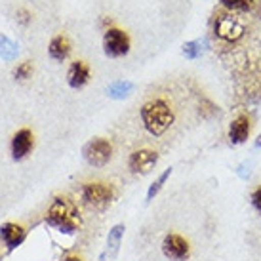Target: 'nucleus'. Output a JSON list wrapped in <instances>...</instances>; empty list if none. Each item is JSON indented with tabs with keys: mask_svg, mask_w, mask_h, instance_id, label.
Listing matches in <instances>:
<instances>
[{
	"mask_svg": "<svg viewBox=\"0 0 261 261\" xmlns=\"http://www.w3.org/2000/svg\"><path fill=\"white\" fill-rule=\"evenodd\" d=\"M214 33L225 42H237L244 35V23L229 12H221L214 19Z\"/></svg>",
	"mask_w": 261,
	"mask_h": 261,
	"instance_id": "7ed1b4c3",
	"label": "nucleus"
},
{
	"mask_svg": "<svg viewBox=\"0 0 261 261\" xmlns=\"http://www.w3.org/2000/svg\"><path fill=\"white\" fill-rule=\"evenodd\" d=\"M259 14H261V0H259Z\"/></svg>",
	"mask_w": 261,
	"mask_h": 261,
	"instance_id": "5701e85b",
	"label": "nucleus"
},
{
	"mask_svg": "<svg viewBox=\"0 0 261 261\" xmlns=\"http://www.w3.org/2000/svg\"><path fill=\"white\" fill-rule=\"evenodd\" d=\"M46 223L63 234H73L79 231L82 219L73 200H69L67 196H56L46 214Z\"/></svg>",
	"mask_w": 261,
	"mask_h": 261,
	"instance_id": "f03ea898",
	"label": "nucleus"
},
{
	"mask_svg": "<svg viewBox=\"0 0 261 261\" xmlns=\"http://www.w3.org/2000/svg\"><path fill=\"white\" fill-rule=\"evenodd\" d=\"M227 12H252L255 0H219Z\"/></svg>",
	"mask_w": 261,
	"mask_h": 261,
	"instance_id": "4468645a",
	"label": "nucleus"
},
{
	"mask_svg": "<svg viewBox=\"0 0 261 261\" xmlns=\"http://www.w3.org/2000/svg\"><path fill=\"white\" fill-rule=\"evenodd\" d=\"M250 130H252L250 118L246 115L237 116L231 122V126H229V139H231V143H234V145L246 143V139L250 138Z\"/></svg>",
	"mask_w": 261,
	"mask_h": 261,
	"instance_id": "f8f14e48",
	"label": "nucleus"
},
{
	"mask_svg": "<svg viewBox=\"0 0 261 261\" xmlns=\"http://www.w3.org/2000/svg\"><path fill=\"white\" fill-rule=\"evenodd\" d=\"M139 116H141L143 128L154 138L164 136L175 120L174 109H172V105L166 99H151V101H147L139 111Z\"/></svg>",
	"mask_w": 261,
	"mask_h": 261,
	"instance_id": "f257e3e1",
	"label": "nucleus"
},
{
	"mask_svg": "<svg viewBox=\"0 0 261 261\" xmlns=\"http://www.w3.org/2000/svg\"><path fill=\"white\" fill-rule=\"evenodd\" d=\"M132 88H134L132 82H115L109 86V94L113 97H126L132 92Z\"/></svg>",
	"mask_w": 261,
	"mask_h": 261,
	"instance_id": "f3484780",
	"label": "nucleus"
},
{
	"mask_svg": "<svg viewBox=\"0 0 261 261\" xmlns=\"http://www.w3.org/2000/svg\"><path fill=\"white\" fill-rule=\"evenodd\" d=\"M162 254L170 261H187L191 255V244L181 234L170 232L162 240Z\"/></svg>",
	"mask_w": 261,
	"mask_h": 261,
	"instance_id": "0eeeda50",
	"label": "nucleus"
},
{
	"mask_svg": "<svg viewBox=\"0 0 261 261\" xmlns=\"http://www.w3.org/2000/svg\"><path fill=\"white\" fill-rule=\"evenodd\" d=\"M65 261H82L80 257H76V255H71V257H67Z\"/></svg>",
	"mask_w": 261,
	"mask_h": 261,
	"instance_id": "412c9836",
	"label": "nucleus"
},
{
	"mask_svg": "<svg viewBox=\"0 0 261 261\" xmlns=\"http://www.w3.org/2000/svg\"><path fill=\"white\" fill-rule=\"evenodd\" d=\"M33 147H35V136H33V132L27 130V128H23V130L17 132L14 138H12V143H10L14 160H23L31 151H33Z\"/></svg>",
	"mask_w": 261,
	"mask_h": 261,
	"instance_id": "1a4fd4ad",
	"label": "nucleus"
},
{
	"mask_svg": "<svg viewBox=\"0 0 261 261\" xmlns=\"http://www.w3.org/2000/svg\"><path fill=\"white\" fill-rule=\"evenodd\" d=\"M33 71H35L33 63H31V61H23L21 65H17L14 69V76L17 80H27V79H31Z\"/></svg>",
	"mask_w": 261,
	"mask_h": 261,
	"instance_id": "a211bd4d",
	"label": "nucleus"
},
{
	"mask_svg": "<svg viewBox=\"0 0 261 261\" xmlns=\"http://www.w3.org/2000/svg\"><path fill=\"white\" fill-rule=\"evenodd\" d=\"M255 147H259V149H261V134H259V136H257V141H255Z\"/></svg>",
	"mask_w": 261,
	"mask_h": 261,
	"instance_id": "4be33fe9",
	"label": "nucleus"
},
{
	"mask_svg": "<svg viewBox=\"0 0 261 261\" xmlns=\"http://www.w3.org/2000/svg\"><path fill=\"white\" fill-rule=\"evenodd\" d=\"M124 234V225H115L113 229L109 231V239H107V244H109V248L113 250L111 254L115 255L116 250H118V244H120V239H122Z\"/></svg>",
	"mask_w": 261,
	"mask_h": 261,
	"instance_id": "dca6fc26",
	"label": "nucleus"
},
{
	"mask_svg": "<svg viewBox=\"0 0 261 261\" xmlns=\"http://www.w3.org/2000/svg\"><path fill=\"white\" fill-rule=\"evenodd\" d=\"M198 46H200L198 42H187L183 46V54H185L189 59L198 58V54H200V48H198Z\"/></svg>",
	"mask_w": 261,
	"mask_h": 261,
	"instance_id": "6ab92c4d",
	"label": "nucleus"
},
{
	"mask_svg": "<svg viewBox=\"0 0 261 261\" xmlns=\"http://www.w3.org/2000/svg\"><path fill=\"white\" fill-rule=\"evenodd\" d=\"M25 237H27V232L19 225L4 223L0 227V239L8 246V250H15L17 246H21L23 242H25Z\"/></svg>",
	"mask_w": 261,
	"mask_h": 261,
	"instance_id": "9b49d317",
	"label": "nucleus"
},
{
	"mask_svg": "<svg viewBox=\"0 0 261 261\" xmlns=\"http://www.w3.org/2000/svg\"><path fill=\"white\" fill-rule=\"evenodd\" d=\"M84 160H86L90 166L101 168L113 156V145H111L109 139L105 138H94L92 141H88L84 145Z\"/></svg>",
	"mask_w": 261,
	"mask_h": 261,
	"instance_id": "423d86ee",
	"label": "nucleus"
},
{
	"mask_svg": "<svg viewBox=\"0 0 261 261\" xmlns=\"http://www.w3.org/2000/svg\"><path fill=\"white\" fill-rule=\"evenodd\" d=\"M130 37L118 27H109L103 35V51L109 58H122L130 51Z\"/></svg>",
	"mask_w": 261,
	"mask_h": 261,
	"instance_id": "39448f33",
	"label": "nucleus"
},
{
	"mask_svg": "<svg viewBox=\"0 0 261 261\" xmlns=\"http://www.w3.org/2000/svg\"><path fill=\"white\" fill-rule=\"evenodd\" d=\"M48 54L54 61H65L71 54V40L65 37V35H58L50 40V46H48Z\"/></svg>",
	"mask_w": 261,
	"mask_h": 261,
	"instance_id": "ddd939ff",
	"label": "nucleus"
},
{
	"mask_svg": "<svg viewBox=\"0 0 261 261\" xmlns=\"http://www.w3.org/2000/svg\"><path fill=\"white\" fill-rule=\"evenodd\" d=\"M115 198V189L107 185V183H86L82 187V200L88 204V206H94V208H107Z\"/></svg>",
	"mask_w": 261,
	"mask_h": 261,
	"instance_id": "20e7f679",
	"label": "nucleus"
},
{
	"mask_svg": "<svg viewBox=\"0 0 261 261\" xmlns=\"http://www.w3.org/2000/svg\"><path fill=\"white\" fill-rule=\"evenodd\" d=\"M90 67L86 61H73L67 71V82L73 90H80L90 82Z\"/></svg>",
	"mask_w": 261,
	"mask_h": 261,
	"instance_id": "9d476101",
	"label": "nucleus"
},
{
	"mask_svg": "<svg viewBox=\"0 0 261 261\" xmlns=\"http://www.w3.org/2000/svg\"><path fill=\"white\" fill-rule=\"evenodd\" d=\"M250 200H252V206H254V210L257 214H261V185L259 187H255L252 191V195H250Z\"/></svg>",
	"mask_w": 261,
	"mask_h": 261,
	"instance_id": "aec40b11",
	"label": "nucleus"
},
{
	"mask_svg": "<svg viewBox=\"0 0 261 261\" xmlns=\"http://www.w3.org/2000/svg\"><path fill=\"white\" fill-rule=\"evenodd\" d=\"M172 175V168H168V170H164V174H160V177L156 179V181L152 183L151 187H149V191H147V200H152L154 196L160 193V189L164 187V183L168 181V177Z\"/></svg>",
	"mask_w": 261,
	"mask_h": 261,
	"instance_id": "2eb2a0df",
	"label": "nucleus"
},
{
	"mask_svg": "<svg viewBox=\"0 0 261 261\" xmlns=\"http://www.w3.org/2000/svg\"><path fill=\"white\" fill-rule=\"evenodd\" d=\"M156 162H159V152L151 151V149H141V151H136L130 154L128 168H130L134 174L145 175L156 166Z\"/></svg>",
	"mask_w": 261,
	"mask_h": 261,
	"instance_id": "6e6552de",
	"label": "nucleus"
}]
</instances>
